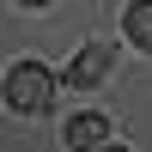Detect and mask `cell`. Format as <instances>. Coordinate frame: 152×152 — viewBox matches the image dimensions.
I'll return each instance as SVG.
<instances>
[{
	"label": "cell",
	"instance_id": "obj_4",
	"mask_svg": "<svg viewBox=\"0 0 152 152\" xmlns=\"http://www.w3.org/2000/svg\"><path fill=\"white\" fill-rule=\"evenodd\" d=\"M122 37L152 55V0H128V12H122Z\"/></svg>",
	"mask_w": 152,
	"mask_h": 152
},
{
	"label": "cell",
	"instance_id": "obj_6",
	"mask_svg": "<svg viewBox=\"0 0 152 152\" xmlns=\"http://www.w3.org/2000/svg\"><path fill=\"white\" fill-rule=\"evenodd\" d=\"M97 152H128V146H97Z\"/></svg>",
	"mask_w": 152,
	"mask_h": 152
},
{
	"label": "cell",
	"instance_id": "obj_5",
	"mask_svg": "<svg viewBox=\"0 0 152 152\" xmlns=\"http://www.w3.org/2000/svg\"><path fill=\"white\" fill-rule=\"evenodd\" d=\"M18 6H49V0H18Z\"/></svg>",
	"mask_w": 152,
	"mask_h": 152
},
{
	"label": "cell",
	"instance_id": "obj_2",
	"mask_svg": "<svg viewBox=\"0 0 152 152\" xmlns=\"http://www.w3.org/2000/svg\"><path fill=\"white\" fill-rule=\"evenodd\" d=\"M110 61H116V49H110L104 37H97V43H85L79 55L67 61V73H61V85H73V91H91V85H104Z\"/></svg>",
	"mask_w": 152,
	"mask_h": 152
},
{
	"label": "cell",
	"instance_id": "obj_1",
	"mask_svg": "<svg viewBox=\"0 0 152 152\" xmlns=\"http://www.w3.org/2000/svg\"><path fill=\"white\" fill-rule=\"evenodd\" d=\"M0 97H6V110H18V116H43V110L55 104V73H49L43 61H12L6 79H0Z\"/></svg>",
	"mask_w": 152,
	"mask_h": 152
},
{
	"label": "cell",
	"instance_id": "obj_3",
	"mask_svg": "<svg viewBox=\"0 0 152 152\" xmlns=\"http://www.w3.org/2000/svg\"><path fill=\"white\" fill-rule=\"evenodd\" d=\"M104 134H110V122L97 116V110H85V116H73L67 128H61V140H67L73 152H97V146H104Z\"/></svg>",
	"mask_w": 152,
	"mask_h": 152
}]
</instances>
